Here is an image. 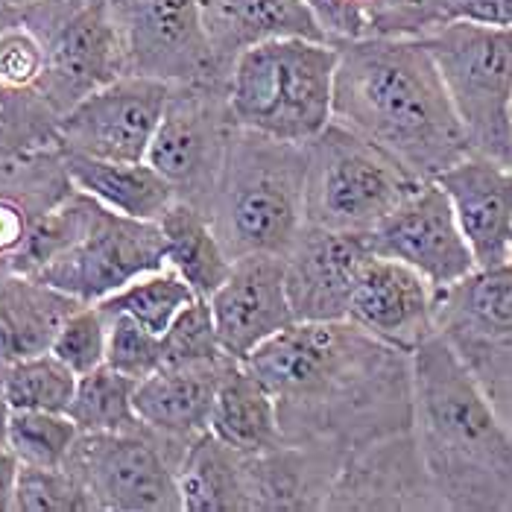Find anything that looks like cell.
<instances>
[{
  "mask_svg": "<svg viewBox=\"0 0 512 512\" xmlns=\"http://www.w3.org/2000/svg\"><path fill=\"white\" fill-rule=\"evenodd\" d=\"M161 267L167 258L158 223L123 217L97 202L85 232L33 276L82 305H97Z\"/></svg>",
  "mask_w": 512,
  "mask_h": 512,
  "instance_id": "12",
  "label": "cell"
},
{
  "mask_svg": "<svg viewBox=\"0 0 512 512\" xmlns=\"http://www.w3.org/2000/svg\"><path fill=\"white\" fill-rule=\"evenodd\" d=\"M158 229L164 235L167 267L185 278L199 299H211L232 270V258L214 232L211 217L197 205L176 199L161 214Z\"/></svg>",
  "mask_w": 512,
  "mask_h": 512,
  "instance_id": "27",
  "label": "cell"
},
{
  "mask_svg": "<svg viewBox=\"0 0 512 512\" xmlns=\"http://www.w3.org/2000/svg\"><path fill=\"white\" fill-rule=\"evenodd\" d=\"M334 123L428 182L472 153L463 120L422 39L340 41Z\"/></svg>",
  "mask_w": 512,
  "mask_h": 512,
  "instance_id": "2",
  "label": "cell"
},
{
  "mask_svg": "<svg viewBox=\"0 0 512 512\" xmlns=\"http://www.w3.org/2000/svg\"><path fill=\"white\" fill-rule=\"evenodd\" d=\"M363 39H428L454 21V0H352Z\"/></svg>",
  "mask_w": 512,
  "mask_h": 512,
  "instance_id": "32",
  "label": "cell"
},
{
  "mask_svg": "<svg viewBox=\"0 0 512 512\" xmlns=\"http://www.w3.org/2000/svg\"><path fill=\"white\" fill-rule=\"evenodd\" d=\"M199 9L214 56L226 74L237 56L258 41L281 36L325 39L302 0H199Z\"/></svg>",
  "mask_w": 512,
  "mask_h": 512,
  "instance_id": "22",
  "label": "cell"
},
{
  "mask_svg": "<svg viewBox=\"0 0 512 512\" xmlns=\"http://www.w3.org/2000/svg\"><path fill=\"white\" fill-rule=\"evenodd\" d=\"M510 123H512V109H510Z\"/></svg>",
  "mask_w": 512,
  "mask_h": 512,
  "instance_id": "43",
  "label": "cell"
},
{
  "mask_svg": "<svg viewBox=\"0 0 512 512\" xmlns=\"http://www.w3.org/2000/svg\"><path fill=\"white\" fill-rule=\"evenodd\" d=\"M109 316V340H106V363L123 375L141 381L164 366L161 337L147 331L141 322L126 314Z\"/></svg>",
  "mask_w": 512,
  "mask_h": 512,
  "instance_id": "37",
  "label": "cell"
},
{
  "mask_svg": "<svg viewBox=\"0 0 512 512\" xmlns=\"http://www.w3.org/2000/svg\"><path fill=\"white\" fill-rule=\"evenodd\" d=\"M18 469H21V460L6 445V439H0V512H12V495H15V483H18Z\"/></svg>",
  "mask_w": 512,
  "mask_h": 512,
  "instance_id": "40",
  "label": "cell"
},
{
  "mask_svg": "<svg viewBox=\"0 0 512 512\" xmlns=\"http://www.w3.org/2000/svg\"><path fill=\"white\" fill-rule=\"evenodd\" d=\"M337 44L281 36L246 47L226 79V106L237 129L308 144L334 120Z\"/></svg>",
  "mask_w": 512,
  "mask_h": 512,
  "instance_id": "5",
  "label": "cell"
},
{
  "mask_svg": "<svg viewBox=\"0 0 512 512\" xmlns=\"http://www.w3.org/2000/svg\"><path fill=\"white\" fill-rule=\"evenodd\" d=\"M454 21L512 27V0H454Z\"/></svg>",
  "mask_w": 512,
  "mask_h": 512,
  "instance_id": "39",
  "label": "cell"
},
{
  "mask_svg": "<svg viewBox=\"0 0 512 512\" xmlns=\"http://www.w3.org/2000/svg\"><path fill=\"white\" fill-rule=\"evenodd\" d=\"M436 331L512 431V261L477 267L436 296Z\"/></svg>",
  "mask_w": 512,
  "mask_h": 512,
  "instance_id": "10",
  "label": "cell"
},
{
  "mask_svg": "<svg viewBox=\"0 0 512 512\" xmlns=\"http://www.w3.org/2000/svg\"><path fill=\"white\" fill-rule=\"evenodd\" d=\"M3 439L24 466L56 469L65 466L74 442L79 439V428L68 413L9 410Z\"/></svg>",
  "mask_w": 512,
  "mask_h": 512,
  "instance_id": "31",
  "label": "cell"
},
{
  "mask_svg": "<svg viewBox=\"0 0 512 512\" xmlns=\"http://www.w3.org/2000/svg\"><path fill=\"white\" fill-rule=\"evenodd\" d=\"M112 12L123 33L129 74L170 85L229 79L208 41L199 0H112Z\"/></svg>",
  "mask_w": 512,
  "mask_h": 512,
  "instance_id": "13",
  "label": "cell"
},
{
  "mask_svg": "<svg viewBox=\"0 0 512 512\" xmlns=\"http://www.w3.org/2000/svg\"><path fill=\"white\" fill-rule=\"evenodd\" d=\"M188 448L150 428L79 434L65 469L97 512H182L179 463Z\"/></svg>",
  "mask_w": 512,
  "mask_h": 512,
  "instance_id": "8",
  "label": "cell"
},
{
  "mask_svg": "<svg viewBox=\"0 0 512 512\" xmlns=\"http://www.w3.org/2000/svg\"><path fill=\"white\" fill-rule=\"evenodd\" d=\"M208 434L246 457L273 454L284 445L276 395L243 363H232L220 381Z\"/></svg>",
  "mask_w": 512,
  "mask_h": 512,
  "instance_id": "24",
  "label": "cell"
},
{
  "mask_svg": "<svg viewBox=\"0 0 512 512\" xmlns=\"http://www.w3.org/2000/svg\"><path fill=\"white\" fill-rule=\"evenodd\" d=\"M82 302L36 276L12 273L0 290V366L44 355Z\"/></svg>",
  "mask_w": 512,
  "mask_h": 512,
  "instance_id": "23",
  "label": "cell"
},
{
  "mask_svg": "<svg viewBox=\"0 0 512 512\" xmlns=\"http://www.w3.org/2000/svg\"><path fill=\"white\" fill-rule=\"evenodd\" d=\"M434 182L451 199L477 267L512 261V164L469 153Z\"/></svg>",
  "mask_w": 512,
  "mask_h": 512,
  "instance_id": "20",
  "label": "cell"
},
{
  "mask_svg": "<svg viewBox=\"0 0 512 512\" xmlns=\"http://www.w3.org/2000/svg\"><path fill=\"white\" fill-rule=\"evenodd\" d=\"M161 352H164V366L232 360L220 346L208 299H194L188 308H182V314L161 334Z\"/></svg>",
  "mask_w": 512,
  "mask_h": 512,
  "instance_id": "35",
  "label": "cell"
},
{
  "mask_svg": "<svg viewBox=\"0 0 512 512\" xmlns=\"http://www.w3.org/2000/svg\"><path fill=\"white\" fill-rule=\"evenodd\" d=\"M9 276H12V261L9 258H0V290H3V284H6Z\"/></svg>",
  "mask_w": 512,
  "mask_h": 512,
  "instance_id": "42",
  "label": "cell"
},
{
  "mask_svg": "<svg viewBox=\"0 0 512 512\" xmlns=\"http://www.w3.org/2000/svg\"><path fill=\"white\" fill-rule=\"evenodd\" d=\"M372 255L366 235H340L305 226L284 255V287L296 322H343L355 281Z\"/></svg>",
  "mask_w": 512,
  "mask_h": 512,
  "instance_id": "16",
  "label": "cell"
},
{
  "mask_svg": "<svg viewBox=\"0 0 512 512\" xmlns=\"http://www.w3.org/2000/svg\"><path fill=\"white\" fill-rule=\"evenodd\" d=\"M436 296L439 290L413 267L372 252L355 281L349 322L413 355L436 334Z\"/></svg>",
  "mask_w": 512,
  "mask_h": 512,
  "instance_id": "18",
  "label": "cell"
},
{
  "mask_svg": "<svg viewBox=\"0 0 512 512\" xmlns=\"http://www.w3.org/2000/svg\"><path fill=\"white\" fill-rule=\"evenodd\" d=\"M314 15L316 27L331 44L363 39V18L352 0H302Z\"/></svg>",
  "mask_w": 512,
  "mask_h": 512,
  "instance_id": "38",
  "label": "cell"
},
{
  "mask_svg": "<svg viewBox=\"0 0 512 512\" xmlns=\"http://www.w3.org/2000/svg\"><path fill=\"white\" fill-rule=\"evenodd\" d=\"M305 223L340 235H372L422 179L340 123L305 144Z\"/></svg>",
  "mask_w": 512,
  "mask_h": 512,
  "instance_id": "6",
  "label": "cell"
},
{
  "mask_svg": "<svg viewBox=\"0 0 512 512\" xmlns=\"http://www.w3.org/2000/svg\"><path fill=\"white\" fill-rule=\"evenodd\" d=\"M305 144L235 129L208 202L226 255H287L305 232Z\"/></svg>",
  "mask_w": 512,
  "mask_h": 512,
  "instance_id": "4",
  "label": "cell"
},
{
  "mask_svg": "<svg viewBox=\"0 0 512 512\" xmlns=\"http://www.w3.org/2000/svg\"><path fill=\"white\" fill-rule=\"evenodd\" d=\"M235 129L226 82L173 85L144 161L173 188L176 199L208 214Z\"/></svg>",
  "mask_w": 512,
  "mask_h": 512,
  "instance_id": "11",
  "label": "cell"
},
{
  "mask_svg": "<svg viewBox=\"0 0 512 512\" xmlns=\"http://www.w3.org/2000/svg\"><path fill=\"white\" fill-rule=\"evenodd\" d=\"M170 88L173 85L164 79L123 74L91 91L56 123V150L112 161H144Z\"/></svg>",
  "mask_w": 512,
  "mask_h": 512,
  "instance_id": "14",
  "label": "cell"
},
{
  "mask_svg": "<svg viewBox=\"0 0 512 512\" xmlns=\"http://www.w3.org/2000/svg\"><path fill=\"white\" fill-rule=\"evenodd\" d=\"M9 15H12V9L0 6V24ZM56 123H59V115H53L41 103H24V100L0 97V176L15 161L56 147L53 144Z\"/></svg>",
  "mask_w": 512,
  "mask_h": 512,
  "instance_id": "33",
  "label": "cell"
},
{
  "mask_svg": "<svg viewBox=\"0 0 512 512\" xmlns=\"http://www.w3.org/2000/svg\"><path fill=\"white\" fill-rule=\"evenodd\" d=\"M208 302L220 346L235 363H243L258 346L296 322L281 255H246L232 261L229 276Z\"/></svg>",
  "mask_w": 512,
  "mask_h": 512,
  "instance_id": "17",
  "label": "cell"
},
{
  "mask_svg": "<svg viewBox=\"0 0 512 512\" xmlns=\"http://www.w3.org/2000/svg\"><path fill=\"white\" fill-rule=\"evenodd\" d=\"M182 512H246L252 507L246 454H237L214 434L197 436L179 463Z\"/></svg>",
  "mask_w": 512,
  "mask_h": 512,
  "instance_id": "26",
  "label": "cell"
},
{
  "mask_svg": "<svg viewBox=\"0 0 512 512\" xmlns=\"http://www.w3.org/2000/svg\"><path fill=\"white\" fill-rule=\"evenodd\" d=\"M41 0H0V6H6V9H12V12H21V9H27V6H36Z\"/></svg>",
  "mask_w": 512,
  "mask_h": 512,
  "instance_id": "41",
  "label": "cell"
},
{
  "mask_svg": "<svg viewBox=\"0 0 512 512\" xmlns=\"http://www.w3.org/2000/svg\"><path fill=\"white\" fill-rule=\"evenodd\" d=\"M194 299L199 296L191 290V284L185 278L170 267H161L147 276L135 278L132 284H126L123 290L112 293L109 299H103L97 305L106 314L132 316L147 331L161 337L170 328V322L182 314V308H188Z\"/></svg>",
  "mask_w": 512,
  "mask_h": 512,
  "instance_id": "30",
  "label": "cell"
},
{
  "mask_svg": "<svg viewBox=\"0 0 512 512\" xmlns=\"http://www.w3.org/2000/svg\"><path fill=\"white\" fill-rule=\"evenodd\" d=\"M138 381L112 369L109 363L79 375L77 393L68 407L79 434H115L144 428L135 413Z\"/></svg>",
  "mask_w": 512,
  "mask_h": 512,
  "instance_id": "28",
  "label": "cell"
},
{
  "mask_svg": "<svg viewBox=\"0 0 512 512\" xmlns=\"http://www.w3.org/2000/svg\"><path fill=\"white\" fill-rule=\"evenodd\" d=\"M366 240L375 255L413 267L436 290H445L477 270L457 211L434 179L422 182Z\"/></svg>",
  "mask_w": 512,
  "mask_h": 512,
  "instance_id": "15",
  "label": "cell"
},
{
  "mask_svg": "<svg viewBox=\"0 0 512 512\" xmlns=\"http://www.w3.org/2000/svg\"><path fill=\"white\" fill-rule=\"evenodd\" d=\"M21 12L44 44V100L59 118L91 91L129 74L112 0H41Z\"/></svg>",
  "mask_w": 512,
  "mask_h": 512,
  "instance_id": "9",
  "label": "cell"
},
{
  "mask_svg": "<svg viewBox=\"0 0 512 512\" xmlns=\"http://www.w3.org/2000/svg\"><path fill=\"white\" fill-rule=\"evenodd\" d=\"M12 512H97L94 501L65 466L18 469V483L12 495Z\"/></svg>",
  "mask_w": 512,
  "mask_h": 512,
  "instance_id": "34",
  "label": "cell"
},
{
  "mask_svg": "<svg viewBox=\"0 0 512 512\" xmlns=\"http://www.w3.org/2000/svg\"><path fill=\"white\" fill-rule=\"evenodd\" d=\"M413 439L442 510L512 512V431L436 331L413 349Z\"/></svg>",
  "mask_w": 512,
  "mask_h": 512,
  "instance_id": "3",
  "label": "cell"
},
{
  "mask_svg": "<svg viewBox=\"0 0 512 512\" xmlns=\"http://www.w3.org/2000/svg\"><path fill=\"white\" fill-rule=\"evenodd\" d=\"M322 510H442L413 431L349 457Z\"/></svg>",
  "mask_w": 512,
  "mask_h": 512,
  "instance_id": "19",
  "label": "cell"
},
{
  "mask_svg": "<svg viewBox=\"0 0 512 512\" xmlns=\"http://www.w3.org/2000/svg\"><path fill=\"white\" fill-rule=\"evenodd\" d=\"M472 153L512 164V27L451 21L428 39Z\"/></svg>",
  "mask_w": 512,
  "mask_h": 512,
  "instance_id": "7",
  "label": "cell"
},
{
  "mask_svg": "<svg viewBox=\"0 0 512 512\" xmlns=\"http://www.w3.org/2000/svg\"><path fill=\"white\" fill-rule=\"evenodd\" d=\"M276 395L284 445L331 474L360 451L413 431V357L355 322H293L243 360Z\"/></svg>",
  "mask_w": 512,
  "mask_h": 512,
  "instance_id": "1",
  "label": "cell"
},
{
  "mask_svg": "<svg viewBox=\"0 0 512 512\" xmlns=\"http://www.w3.org/2000/svg\"><path fill=\"white\" fill-rule=\"evenodd\" d=\"M62 164L77 191L103 202L123 217L158 223L161 214L176 202L173 188L147 161H112L82 153H62Z\"/></svg>",
  "mask_w": 512,
  "mask_h": 512,
  "instance_id": "25",
  "label": "cell"
},
{
  "mask_svg": "<svg viewBox=\"0 0 512 512\" xmlns=\"http://www.w3.org/2000/svg\"><path fill=\"white\" fill-rule=\"evenodd\" d=\"M235 360L161 366L135 387V413L153 434L191 445L208 431L220 381Z\"/></svg>",
  "mask_w": 512,
  "mask_h": 512,
  "instance_id": "21",
  "label": "cell"
},
{
  "mask_svg": "<svg viewBox=\"0 0 512 512\" xmlns=\"http://www.w3.org/2000/svg\"><path fill=\"white\" fill-rule=\"evenodd\" d=\"M106 340H109L106 311L100 305H79L59 328L50 352L77 375H85L106 363Z\"/></svg>",
  "mask_w": 512,
  "mask_h": 512,
  "instance_id": "36",
  "label": "cell"
},
{
  "mask_svg": "<svg viewBox=\"0 0 512 512\" xmlns=\"http://www.w3.org/2000/svg\"><path fill=\"white\" fill-rule=\"evenodd\" d=\"M79 375L53 352L0 366V387L9 410H47L68 413Z\"/></svg>",
  "mask_w": 512,
  "mask_h": 512,
  "instance_id": "29",
  "label": "cell"
}]
</instances>
